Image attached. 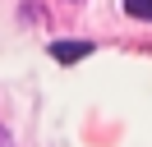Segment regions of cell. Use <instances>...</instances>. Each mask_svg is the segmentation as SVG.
Returning a JSON list of instances; mask_svg holds the SVG:
<instances>
[{
	"mask_svg": "<svg viewBox=\"0 0 152 147\" xmlns=\"http://www.w3.org/2000/svg\"><path fill=\"white\" fill-rule=\"evenodd\" d=\"M51 55H56L60 64H74V60H83V55H92V41H56Z\"/></svg>",
	"mask_w": 152,
	"mask_h": 147,
	"instance_id": "cell-1",
	"label": "cell"
},
{
	"mask_svg": "<svg viewBox=\"0 0 152 147\" xmlns=\"http://www.w3.org/2000/svg\"><path fill=\"white\" fill-rule=\"evenodd\" d=\"M124 14H134V18H152V0H124Z\"/></svg>",
	"mask_w": 152,
	"mask_h": 147,
	"instance_id": "cell-2",
	"label": "cell"
}]
</instances>
